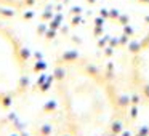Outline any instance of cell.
I'll list each match as a JSON object with an SVG mask.
<instances>
[{
  "label": "cell",
  "instance_id": "obj_1",
  "mask_svg": "<svg viewBox=\"0 0 149 136\" xmlns=\"http://www.w3.org/2000/svg\"><path fill=\"white\" fill-rule=\"evenodd\" d=\"M138 2H143V3H149V0H138Z\"/></svg>",
  "mask_w": 149,
  "mask_h": 136
}]
</instances>
